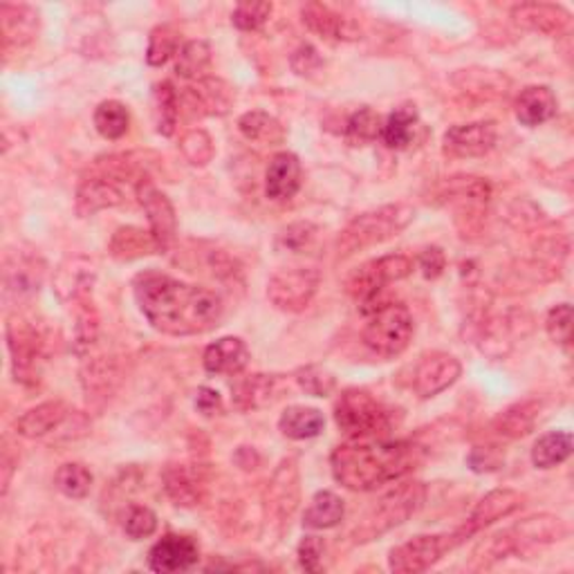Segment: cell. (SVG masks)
<instances>
[{"label":"cell","mask_w":574,"mask_h":574,"mask_svg":"<svg viewBox=\"0 0 574 574\" xmlns=\"http://www.w3.org/2000/svg\"><path fill=\"white\" fill-rule=\"evenodd\" d=\"M133 294L144 319L171 337L205 334L218 328L224 315L216 292L152 270L135 277Z\"/></svg>","instance_id":"6da1fadb"},{"label":"cell","mask_w":574,"mask_h":574,"mask_svg":"<svg viewBox=\"0 0 574 574\" xmlns=\"http://www.w3.org/2000/svg\"><path fill=\"white\" fill-rule=\"evenodd\" d=\"M425 461V451L408 440H349L330 455L334 480L351 491H373L402 480Z\"/></svg>","instance_id":"7a4b0ae2"},{"label":"cell","mask_w":574,"mask_h":574,"mask_svg":"<svg viewBox=\"0 0 574 574\" xmlns=\"http://www.w3.org/2000/svg\"><path fill=\"white\" fill-rule=\"evenodd\" d=\"M427 501V487L423 483H402L387 491L381 499L362 516V521L353 527L351 539L353 544H368L379 539L381 534L391 532L393 527L406 523L423 510Z\"/></svg>","instance_id":"3957f363"},{"label":"cell","mask_w":574,"mask_h":574,"mask_svg":"<svg viewBox=\"0 0 574 574\" xmlns=\"http://www.w3.org/2000/svg\"><path fill=\"white\" fill-rule=\"evenodd\" d=\"M415 220V209L411 205L398 203L366 211L349 222L337 241V254L349 258L362 249L375 247L400 236L404 229Z\"/></svg>","instance_id":"277c9868"},{"label":"cell","mask_w":574,"mask_h":574,"mask_svg":"<svg viewBox=\"0 0 574 574\" xmlns=\"http://www.w3.org/2000/svg\"><path fill=\"white\" fill-rule=\"evenodd\" d=\"M334 423L349 440L389 438L391 411L368 391L349 389L334 402Z\"/></svg>","instance_id":"5b68a950"},{"label":"cell","mask_w":574,"mask_h":574,"mask_svg":"<svg viewBox=\"0 0 574 574\" xmlns=\"http://www.w3.org/2000/svg\"><path fill=\"white\" fill-rule=\"evenodd\" d=\"M413 332L415 323L406 305L381 303L373 313H368V323L364 326L362 341L375 355L391 359L408 349Z\"/></svg>","instance_id":"8992f818"},{"label":"cell","mask_w":574,"mask_h":574,"mask_svg":"<svg viewBox=\"0 0 574 574\" xmlns=\"http://www.w3.org/2000/svg\"><path fill=\"white\" fill-rule=\"evenodd\" d=\"M8 349L12 357V375L21 387H36L46 364V337L32 321L12 317L8 321Z\"/></svg>","instance_id":"52a82bcc"},{"label":"cell","mask_w":574,"mask_h":574,"mask_svg":"<svg viewBox=\"0 0 574 574\" xmlns=\"http://www.w3.org/2000/svg\"><path fill=\"white\" fill-rule=\"evenodd\" d=\"M467 544L461 529L444 534H419L411 541L398 546L389 554V567L395 574H417L431 570L444 554L453 552L457 546Z\"/></svg>","instance_id":"ba28073f"},{"label":"cell","mask_w":574,"mask_h":574,"mask_svg":"<svg viewBox=\"0 0 574 574\" xmlns=\"http://www.w3.org/2000/svg\"><path fill=\"white\" fill-rule=\"evenodd\" d=\"M413 258L404 256V254H389V256H381L377 260H370L366 265H362L359 270L349 279V292L362 301V313L368 315L375 308V301L377 294L384 290L391 283L404 281L413 274Z\"/></svg>","instance_id":"9c48e42d"},{"label":"cell","mask_w":574,"mask_h":574,"mask_svg":"<svg viewBox=\"0 0 574 574\" xmlns=\"http://www.w3.org/2000/svg\"><path fill=\"white\" fill-rule=\"evenodd\" d=\"M108 167L110 169L106 173L101 171L93 178H86L80 188H76V213L82 218L126 203V191L122 184L135 178L133 169L129 164L118 167L114 160H110Z\"/></svg>","instance_id":"30bf717a"},{"label":"cell","mask_w":574,"mask_h":574,"mask_svg":"<svg viewBox=\"0 0 574 574\" xmlns=\"http://www.w3.org/2000/svg\"><path fill=\"white\" fill-rule=\"evenodd\" d=\"M321 285V274L313 267H294L277 272L267 283V298L283 313H303Z\"/></svg>","instance_id":"8fae6325"},{"label":"cell","mask_w":574,"mask_h":574,"mask_svg":"<svg viewBox=\"0 0 574 574\" xmlns=\"http://www.w3.org/2000/svg\"><path fill=\"white\" fill-rule=\"evenodd\" d=\"M135 196L148 218V232L156 239L160 254L169 252L178 239V216L169 196L146 178L135 184Z\"/></svg>","instance_id":"7c38bea8"},{"label":"cell","mask_w":574,"mask_h":574,"mask_svg":"<svg viewBox=\"0 0 574 574\" xmlns=\"http://www.w3.org/2000/svg\"><path fill=\"white\" fill-rule=\"evenodd\" d=\"M496 142H499V126H496V122L483 120V122L451 126L444 133L442 150L449 158L472 160L487 156V152L496 146Z\"/></svg>","instance_id":"4fadbf2b"},{"label":"cell","mask_w":574,"mask_h":574,"mask_svg":"<svg viewBox=\"0 0 574 574\" xmlns=\"http://www.w3.org/2000/svg\"><path fill=\"white\" fill-rule=\"evenodd\" d=\"M463 375V364L449 353H429L417 362L413 373V391L417 398L431 400L453 387Z\"/></svg>","instance_id":"5bb4252c"},{"label":"cell","mask_w":574,"mask_h":574,"mask_svg":"<svg viewBox=\"0 0 574 574\" xmlns=\"http://www.w3.org/2000/svg\"><path fill=\"white\" fill-rule=\"evenodd\" d=\"M523 505H525V493L510 489V487L493 489L483 496V499L476 503V508L472 510V514L467 516V521L457 529H461L465 534V539L469 541L472 537H476L478 532L493 525L496 521H503L512 516Z\"/></svg>","instance_id":"9a60e30c"},{"label":"cell","mask_w":574,"mask_h":574,"mask_svg":"<svg viewBox=\"0 0 574 574\" xmlns=\"http://www.w3.org/2000/svg\"><path fill=\"white\" fill-rule=\"evenodd\" d=\"M95 283H97V267L93 260L84 256L65 258L59 265V270L54 272V292L63 303L70 305V308L76 303L93 298Z\"/></svg>","instance_id":"2e32d148"},{"label":"cell","mask_w":574,"mask_h":574,"mask_svg":"<svg viewBox=\"0 0 574 574\" xmlns=\"http://www.w3.org/2000/svg\"><path fill=\"white\" fill-rule=\"evenodd\" d=\"M46 262L36 254L29 252H14L5 256L3 265V285L5 294L14 298L34 296L44 285Z\"/></svg>","instance_id":"e0dca14e"},{"label":"cell","mask_w":574,"mask_h":574,"mask_svg":"<svg viewBox=\"0 0 574 574\" xmlns=\"http://www.w3.org/2000/svg\"><path fill=\"white\" fill-rule=\"evenodd\" d=\"M285 395V381L279 375H247L234 381L232 387V402L239 411H260L267 406H274Z\"/></svg>","instance_id":"ac0fdd59"},{"label":"cell","mask_w":574,"mask_h":574,"mask_svg":"<svg viewBox=\"0 0 574 574\" xmlns=\"http://www.w3.org/2000/svg\"><path fill=\"white\" fill-rule=\"evenodd\" d=\"M200 561L198 544L184 534H167L148 552V567L160 574L186 572Z\"/></svg>","instance_id":"d6986e66"},{"label":"cell","mask_w":574,"mask_h":574,"mask_svg":"<svg viewBox=\"0 0 574 574\" xmlns=\"http://www.w3.org/2000/svg\"><path fill=\"white\" fill-rule=\"evenodd\" d=\"M298 469L294 457H285V461L279 465L274 472L270 487H267V512H270L277 523L290 525V518L298 505Z\"/></svg>","instance_id":"ffe728a7"},{"label":"cell","mask_w":574,"mask_h":574,"mask_svg":"<svg viewBox=\"0 0 574 574\" xmlns=\"http://www.w3.org/2000/svg\"><path fill=\"white\" fill-rule=\"evenodd\" d=\"M162 485L169 499L178 508H196L203 503L207 491V478L200 467L173 463L162 472Z\"/></svg>","instance_id":"44dd1931"},{"label":"cell","mask_w":574,"mask_h":574,"mask_svg":"<svg viewBox=\"0 0 574 574\" xmlns=\"http://www.w3.org/2000/svg\"><path fill=\"white\" fill-rule=\"evenodd\" d=\"M301 21L313 34L326 38V41H357L362 29L359 25L334 12L323 3H308L301 8Z\"/></svg>","instance_id":"7402d4cb"},{"label":"cell","mask_w":574,"mask_h":574,"mask_svg":"<svg viewBox=\"0 0 574 574\" xmlns=\"http://www.w3.org/2000/svg\"><path fill=\"white\" fill-rule=\"evenodd\" d=\"M301 180H303V169L294 152L288 150L277 152L265 173V194L270 200L288 203L298 194Z\"/></svg>","instance_id":"603a6c76"},{"label":"cell","mask_w":574,"mask_h":574,"mask_svg":"<svg viewBox=\"0 0 574 574\" xmlns=\"http://www.w3.org/2000/svg\"><path fill=\"white\" fill-rule=\"evenodd\" d=\"M188 108H194L198 114H209V118H222L234 106V88L218 76H205L200 82H194L184 93Z\"/></svg>","instance_id":"cb8c5ba5"},{"label":"cell","mask_w":574,"mask_h":574,"mask_svg":"<svg viewBox=\"0 0 574 574\" xmlns=\"http://www.w3.org/2000/svg\"><path fill=\"white\" fill-rule=\"evenodd\" d=\"M0 23H3V50L19 52L27 48L38 34V12L29 5H0Z\"/></svg>","instance_id":"d4e9b609"},{"label":"cell","mask_w":574,"mask_h":574,"mask_svg":"<svg viewBox=\"0 0 574 574\" xmlns=\"http://www.w3.org/2000/svg\"><path fill=\"white\" fill-rule=\"evenodd\" d=\"M72 411L65 402L61 400H50V402H44L38 404L29 411H25L19 419H16V433L27 438V440H36V438H46L54 431H59L68 419H70Z\"/></svg>","instance_id":"484cf974"},{"label":"cell","mask_w":574,"mask_h":574,"mask_svg":"<svg viewBox=\"0 0 574 574\" xmlns=\"http://www.w3.org/2000/svg\"><path fill=\"white\" fill-rule=\"evenodd\" d=\"M249 359H252L249 349L241 337H222L209 343L203 355V364L207 373L227 375V377L241 375L247 368Z\"/></svg>","instance_id":"4316f807"},{"label":"cell","mask_w":574,"mask_h":574,"mask_svg":"<svg viewBox=\"0 0 574 574\" xmlns=\"http://www.w3.org/2000/svg\"><path fill=\"white\" fill-rule=\"evenodd\" d=\"M512 19L516 25L546 36H559L572 23L570 12L554 3H521L512 10Z\"/></svg>","instance_id":"83f0119b"},{"label":"cell","mask_w":574,"mask_h":574,"mask_svg":"<svg viewBox=\"0 0 574 574\" xmlns=\"http://www.w3.org/2000/svg\"><path fill=\"white\" fill-rule=\"evenodd\" d=\"M118 381H120L118 362L110 357L86 359L84 370H82V384H84L88 404L103 406L114 393V389H118Z\"/></svg>","instance_id":"f1b7e54d"},{"label":"cell","mask_w":574,"mask_h":574,"mask_svg":"<svg viewBox=\"0 0 574 574\" xmlns=\"http://www.w3.org/2000/svg\"><path fill=\"white\" fill-rule=\"evenodd\" d=\"M516 120L523 126L537 129L546 122H550L557 114V97L548 86H527L516 97Z\"/></svg>","instance_id":"f546056e"},{"label":"cell","mask_w":574,"mask_h":574,"mask_svg":"<svg viewBox=\"0 0 574 574\" xmlns=\"http://www.w3.org/2000/svg\"><path fill=\"white\" fill-rule=\"evenodd\" d=\"M516 537L521 550L527 546H548L563 541L567 537V525L563 518L554 514H539L521 521L518 525L510 527Z\"/></svg>","instance_id":"4dcf8cb0"},{"label":"cell","mask_w":574,"mask_h":574,"mask_svg":"<svg viewBox=\"0 0 574 574\" xmlns=\"http://www.w3.org/2000/svg\"><path fill=\"white\" fill-rule=\"evenodd\" d=\"M539 417H541V402L525 400V402H518V404L505 408L499 417L493 419L491 427L501 438L521 440L534 431V427H537V423H539Z\"/></svg>","instance_id":"1f68e13d"},{"label":"cell","mask_w":574,"mask_h":574,"mask_svg":"<svg viewBox=\"0 0 574 574\" xmlns=\"http://www.w3.org/2000/svg\"><path fill=\"white\" fill-rule=\"evenodd\" d=\"M108 252L112 258L118 260H137L150 254H160L156 239H152L150 232H144L142 227H120L118 232L112 234Z\"/></svg>","instance_id":"d6a6232c"},{"label":"cell","mask_w":574,"mask_h":574,"mask_svg":"<svg viewBox=\"0 0 574 574\" xmlns=\"http://www.w3.org/2000/svg\"><path fill=\"white\" fill-rule=\"evenodd\" d=\"M279 429L290 440H313L323 433L326 419L319 408L290 406L279 417Z\"/></svg>","instance_id":"836d02e7"},{"label":"cell","mask_w":574,"mask_h":574,"mask_svg":"<svg viewBox=\"0 0 574 574\" xmlns=\"http://www.w3.org/2000/svg\"><path fill=\"white\" fill-rule=\"evenodd\" d=\"M239 131L247 142L262 144V146H277L285 139V129L277 118L265 110H252L245 112L239 120Z\"/></svg>","instance_id":"e575fe53"},{"label":"cell","mask_w":574,"mask_h":574,"mask_svg":"<svg viewBox=\"0 0 574 574\" xmlns=\"http://www.w3.org/2000/svg\"><path fill=\"white\" fill-rule=\"evenodd\" d=\"M572 433L567 431H550L541 436L532 447V463L537 469H552L563 465L572 455Z\"/></svg>","instance_id":"d590c367"},{"label":"cell","mask_w":574,"mask_h":574,"mask_svg":"<svg viewBox=\"0 0 574 574\" xmlns=\"http://www.w3.org/2000/svg\"><path fill=\"white\" fill-rule=\"evenodd\" d=\"M211 46L203 41V38H198V41H186L175 54V72L186 82H200L211 68Z\"/></svg>","instance_id":"8d00e7d4"},{"label":"cell","mask_w":574,"mask_h":574,"mask_svg":"<svg viewBox=\"0 0 574 574\" xmlns=\"http://www.w3.org/2000/svg\"><path fill=\"white\" fill-rule=\"evenodd\" d=\"M346 516V503L332 491H319L303 514V525L310 529H332Z\"/></svg>","instance_id":"74e56055"},{"label":"cell","mask_w":574,"mask_h":574,"mask_svg":"<svg viewBox=\"0 0 574 574\" xmlns=\"http://www.w3.org/2000/svg\"><path fill=\"white\" fill-rule=\"evenodd\" d=\"M74 308V341L72 349L80 357H86L99 337V313L95 308V301H82L72 305Z\"/></svg>","instance_id":"f35d334b"},{"label":"cell","mask_w":574,"mask_h":574,"mask_svg":"<svg viewBox=\"0 0 574 574\" xmlns=\"http://www.w3.org/2000/svg\"><path fill=\"white\" fill-rule=\"evenodd\" d=\"M417 124H419L417 110L413 106H402L387 118L384 131H381V139H384V144L393 150H404L413 144Z\"/></svg>","instance_id":"ab89813d"},{"label":"cell","mask_w":574,"mask_h":574,"mask_svg":"<svg viewBox=\"0 0 574 574\" xmlns=\"http://www.w3.org/2000/svg\"><path fill=\"white\" fill-rule=\"evenodd\" d=\"M95 129L103 139H122L131 129V114L122 101H101L95 108Z\"/></svg>","instance_id":"60d3db41"},{"label":"cell","mask_w":574,"mask_h":574,"mask_svg":"<svg viewBox=\"0 0 574 574\" xmlns=\"http://www.w3.org/2000/svg\"><path fill=\"white\" fill-rule=\"evenodd\" d=\"M152 112H156V126L162 137H171L178 129L180 118V97L171 82H162L152 90Z\"/></svg>","instance_id":"b9f144b4"},{"label":"cell","mask_w":574,"mask_h":574,"mask_svg":"<svg viewBox=\"0 0 574 574\" xmlns=\"http://www.w3.org/2000/svg\"><path fill=\"white\" fill-rule=\"evenodd\" d=\"M180 32L173 25H158L148 36L146 63L160 68L180 52Z\"/></svg>","instance_id":"7bdbcfd3"},{"label":"cell","mask_w":574,"mask_h":574,"mask_svg":"<svg viewBox=\"0 0 574 574\" xmlns=\"http://www.w3.org/2000/svg\"><path fill=\"white\" fill-rule=\"evenodd\" d=\"M381 131H384L381 114L373 108H359L357 112H353V118L346 124V139L353 146H364L379 139Z\"/></svg>","instance_id":"ee69618b"},{"label":"cell","mask_w":574,"mask_h":574,"mask_svg":"<svg viewBox=\"0 0 574 574\" xmlns=\"http://www.w3.org/2000/svg\"><path fill=\"white\" fill-rule=\"evenodd\" d=\"M54 485L68 499H86L93 487V474L82 463H65L57 469Z\"/></svg>","instance_id":"f6af8a7d"},{"label":"cell","mask_w":574,"mask_h":574,"mask_svg":"<svg viewBox=\"0 0 574 574\" xmlns=\"http://www.w3.org/2000/svg\"><path fill=\"white\" fill-rule=\"evenodd\" d=\"M180 150H182V156L186 158V162L194 164V167H207L216 156L213 139L203 129H194V131L184 133L180 139Z\"/></svg>","instance_id":"bcb514c9"},{"label":"cell","mask_w":574,"mask_h":574,"mask_svg":"<svg viewBox=\"0 0 574 574\" xmlns=\"http://www.w3.org/2000/svg\"><path fill=\"white\" fill-rule=\"evenodd\" d=\"M296 384L303 393H308L313 398H328L334 389H337V379L334 375L323 368V366H317V364H310V366H303L296 370L294 375Z\"/></svg>","instance_id":"7dc6e473"},{"label":"cell","mask_w":574,"mask_h":574,"mask_svg":"<svg viewBox=\"0 0 574 574\" xmlns=\"http://www.w3.org/2000/svg\"><path fill=\"white\" fill-rule=\"evenodd\" d=\"M272 3H265V0H245V3H239L232 23L241 32H256L260 29L272 16Z\"/></svg>","instance_id":"c3c4849f"},{"label":"cell","mask_w":574,"mask_h":574,"mask_svg":"<svg viewBox=\"0 0 574 574\" xmlns=\"http://www.w3.org/2000/svg\"><path fill=\"white\" fill-rule=\"evenodd\" d=\"M158 529V514L146 505H131L124 516V532L133 541H144Z\"/></svg>","instance_id":"681fc988"},{"label":"cell","mask_w":574,"mask_h":574,"mask_svg":"<svg viewBox=\"0 0 574 574\" xmlns=\"http://www.w3.org/2000/svg\"><path fill=\"white\" fill-rule=\"evenodd\" d=\"M505 465V449L499 444H478L467 455V467L474 474H493Z\"/></svg>","instance_id":"f907efd6"},{"label":"cell","mask_w":574,"mask_h":574,"mask_svg":"<svg viewBox=\"0 0 574 574\" xmlns=\"http://www.w3.org/2000/svg\"><path fill=\"white\" fill-rule=\"evenodd\" d=\"M546 330L554 343H559V346L563 349H570V341H572V305L570 303L554 305V308L548 313Z\"/></svg>","instance_id":"816d5d0a"},{"label":"cell","mask_w":574,"mask_h":574,"mask_svg":"<svg viewBox=\"0 0 574 574\" xmlns=\"http://www.w3.org/2000/svg\"><path fill=\"white\" fill-rule=\"evenodd\" d=\"M317 232L319 229L313 222H294L288 229H283L281 236H279V243L285 249L301 254L317 241Z\"/></svg>","instance_id":"f5cc1de1"},{"label":"cell","mask_w":574,"mask_h":574,"mask_svg":"<svg viewBox=\"0 0 574 574\" xmlns=\"http://www.w3.org/2000/svg\"><path fill=\"white\" fill-rule=\"evenodd\" d=\"M323 539L319 537H303L298 548H296V557H298V565L305 572H321L323 567Z\"/></svg>","instance_id":"db71d44e"},{"label":"cell","mask_w":574,"mask_h":574,"mask_svg":"<svg viewBox=\"0 0 574 574\" xmlns=\"http://www.w3.org/2000/svg\"><path fill=\"white\" fill-rule=\"evenodd\" d=\"M290 63H292V70H294L296 74L305 76V74L317 72V70L323 65V59H321V54L317 52V48H313L310 44H303V46L296 48V52L292 54Z\"/></svg>","instance_id":"11a10c76"},{"label":"cell","mask_w":574,"mask_h":574,"mask_svg":"<svg viewBox=\"0 0 574 574\" xmlns=\"http://www.w3.org/2000/svg\"><path fill=\"white\" fill-rule=\"evenodd\" d=\"M417 265H419V270H423L425 279H438L442 272H444V267H447V256L440 247H427L423 254L417 256Z\"/></svg>","instance_id":"9f6ffc18"},{"label":"cell","mask_w":574,"mask_h":574,"mask_svg":"<svg viewBox=\"0 0 574 574\" xmlns=\"http://www.w3.org/2000/svg\"><path fill=\"white\" fill-rule=\"evenodd\" d=\"M196 408L205 417L220 415L222 413V398H220V393L209 389V387L198 389V393H196Z\"/></svg>","instance_id":"6f0895ef"}]
</instances>
